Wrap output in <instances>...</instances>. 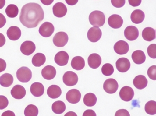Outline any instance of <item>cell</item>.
Here are the masks:
<instances>
[{
	"label": "cell",
	"instance_id": "41",
	"mask_svg": "<svg viewBox=\"0 0 156 116\" xmlns=\"http://www.w3.org/2000/svg\"><path fill=\"white\" fill-rule=\"evenodd\" d=\"M115 116H130V114L127 110L121 109L116 111Z\"/></svg>",
	"mask_w": 156,
	"mask_h": 116
},
{
	"label": "cell",
	"instance_id": "34",
	"mask_svg": "<svg viewBox=\"0 0 156 116\" xmlns=\"http://www.w3.org/2000/svg\"><path fill=\"white\" fill-rule=\"evenodd\" d=\"M24 113L25 116H37L39 114V110L35 105L30 104L25 108Z\"/></svg>",
	"mask_w": 156,
	"mask_h": 116
},
{
	"label": "cell",
	"instance_id": "27",
	"mask_svg": "<svg viewBox=\"0 0 156 116\" xmlns=\"http://www.w3.org/2000/svg\"><path fill=\"white\" fill-rule=\"evenodd\" d=\"M62 93L61 88L57 85H51L47 89V95L52 99L58 98L62 95Z\"/></svg>",
	"mask_w": 156,
	"mask_h": 116
},
{
	"label": "cell",
	"instance_id": "46",
	"mask_svg": "<svg viewBox=\"0 0 156 116\" xmlns=\"http://www.w3.org/2000/svg\"><path fill=\"white\" fill-rule=\"evenodd\" d=\"M6 43V38L3 34L0 33V47H2Z\"/></svg>",
	"mask_w": 156,
	"mask_h": 116
},
{
	"label": "cell",
	"instance_id": "7",
	"mask_svg": "<svg viewBox=\"0 0 156 116\" xmlns=\"http://www.w3.org/2000/svg\"><path fill=\"white\" fill-rule=\"evenodd\" d=\"M55 31L53 25L50 22H44L39 28V32L42 36L48 37L51 36Z\"/></svg>",
	"mask_w": 156,
	"mask_h": 116
},
{
	"label": "cell",
	"instance_id": "20",
	"mask_svg": "<svg viewBox=\"0 0 156 116\" xmlns=\"http://www.w3.org/2000/svg\"><path fill=\"white\" fill-rule=\"evenodd\" d=\"M88 65L91 68L95 69L99 67L102 63L101 57L98 54L94 53L91 54L87 59Z\"/></svg>",
	"mask_w": 156,
	"mask_h": 116
},
{
	"label": "cell",
	"instance_id": "36",
	"mask_svg": "<svg viewBox=\"0 0 156 116\" xmlns=\"http://www.w3.org/2000/svg\"><path fill=\"white\" fill-rule=\"evenodd\" d=\"M101 70H102L103 75L106 76H111L114 73V67L111 64L107 63L103 66Z\"/></svg>",
	"mask_w": 156,
	"mask_h": 116
},
{
	"label": "cell",
	"instance_id": "10",
	"mask_svg": "<svg viewBox=\"0 0 156 116\" xmlns=\"http://www.w3.org/2000/svg\"><path fill=\"white\" fill-rule=\"evenodd\" d=\"M139 33L138 28L133 26H129L126 27L124 31V35L127 40L132 41L138 37Z\"/></svg>",
	"mask_w": 156,
	"mask_h": 116
},
{
	"label": "cell",
	"instance_id": "11",
	"mask_svg": "<svg viewBox=\"0 0 156 116\" xmlns=\"http://www.w3.org/2000/svg\"><path fill=\"white\" fill-rule=\"evenodd\" d=\"M81 98V92L76 89L70 90L66 94V100L72 104H76Z\"/></svg>",
	"mask_w": 156,
	"mask_h": 116
},
{
	"label": "cell",
	"instance_id": "28",
	"mask_svg": "<svg viewBox=\"0 0 156 116\" xmlns=\"http://www.w3.org/2000/svg\"><path fill=\"white\" fill-rule=\"evenodd\" d=\"M142 36L144 40L151 42L156 38V30L152 27H146L142 31Z\"/></svg>",
	"mask_w": 156,
	"mask_h": 116
},
{
	"label": "cell",
	"instance_id": "12",
	"mask_svg": "<svg viewBox=\"0 0 156 116\" xmlns=\"http://www.w3.org/2000/svg\"><path fill=\"white\" fill-rule=\"evenodd\" d=\"M116 67L119 72L125 73L130 68V61L126 58H119L116 62Z\"/></svg>",
	"mask_w": 156,
	"mask_h": 116
},
{
	"label": "cell",
	"instance_id": "39",
	"mask_svg": "<svg viewBox=\"0 0 156 116\" xmlns=\"http://www.w3.org/2000/svg\"><path fill=\"white\" fill-rule=\"evenodd\" d=\"M9 100L6 97L0 95V110L6 108L9 105Z\"/></svg>",
	"mask_w": 156,
	"mask_h": 116
},
{
	"label": "cell",
	"instance_id": "2",
	"mask_svg": "<svg viewBox=\"0 0 156 116\" xmlns=\"http://www.w3.org/2000/svg\"><path fill=\"white\" fill-rule=\"evenodd\" d=\"M89 21L93 26L101 27L105 23V16L103 12L94 11L89 15Z\"/></svg>",
	"mask_w": 156,
	"mask_h": 116
},
{
	"label": "cell",
	"instance_id": "43",
	"mask_svg": "<svg viewBox=\"0 0 156 116\" xmlns=\"http://www.w3.org/2000/svg\"><path fill=\"white\" fill-rule=\"evenodd\" d=\"M7 64L6 61L2 58H0V73L3 72L6 69Z\"/></svg>",
	"mask_w": 156,
	"mask_h": 116
},
{
	"label": "cell",
	"instance_id": "42",
	"mask_svg": "<svg viewBox=\"0 0 156 116\" xmlns=\"http://www.w3.org/2000/svg\"><path fill=\"white\" fill-rule=\"evenodd\" d=\"M142 0H128L129 3L133 7H136L140 5Z\"/></svg>",
	"mask_w": 156,
	"mask_h": 116
},
{
	"label": "cell",
	"instance_id": "8",
	"mask_svg": "<svg viewBox=\"0 0 156 116\" xmlns=\"http://www.w3.org/2000/svg\"><path fill=\"white\" fill-rule=\"evenodd\" d=\"M102 35V31L99 27L93 26L90 28L87 32V38L90 42L96 43L100 40Z\"/></svg>",
	"mask_w": 156,
	"mask_h": 116
},
{
	"label": "cell",
	"instance_id": "51",
	"mask_svg": "<svg viewBox=\"0 0 156 116\" xmlns=\"http://www.w3.org/2000/svg\"><path fill=\"white\" fill-rule=\"evenodd\" d=\"M6 3L5 0H0V9L3 8Z\"/></svg>",
	"mask_w": 156,
	"mask_h": 116
},
{
	"label": "cell",
	"instance_id": "15",
	"mask_svg": "<svg viewBox=\"0 0 156 116\" xmlns=\"http://www.w3.org/2000/svg\"><path fill=\"white\" fill-rule=\"evenodd\" d=\"M67 12L66 6L62 2H57L53 7V12L56 17L61 18L63 17Z\"/></svg>",
	"mask_w": 156,
	"mask_h": 116
},
{
	"label": "cell",
	"instance_id": "17",
	"mask_svg": "<svg viewBox=\"0 0 156 116\" xmlns=\"http://www.w3.org/2000/svg\"><path fill=\"white\" fill-rule=\"evenodd\" d=\"M123 20L121 16L117 14L110 16L108 19V24L109 26L114 29H118L122 26Z\"/></svg>",
	"mask_w": 156,
	"mask_h": 116
},
{
	"label": "cell",
	"instance_id": "9",
	"mask_svg": "<svg viewBox=\"0 0 156 116\" xmlns=\"http://www.w3.org/2000/svg\"><path fill=\"white\" fill-rule=\"evenodd\" d=\"M133 89L128 86H125L120 90L119 95L121 100L125 101H130L134 96Z\"/></svg>",
	"mask_w": 156,
	"mask_h": 116
},
{
	"label": "cell",
	"instance_id": "48",
	"mask_svg": "<svg viewBox=\"0 0 156 116\" xmlns=\"http://www.w3.org/2000/svg\"><path fill=\"white\" fill-rule=\"evenodd\" d=\"M66 3L70 5H74L77 3L78 0H65Z\"/></svg>",
	"mask_w": 156,
	"mask_h": 116
},
{
	"label": "cell",
	"instance_id": "1",
	"mask_svg": "<svg viewBox=\"0 0 156 116\" xmlns=\"http://www.w3.org/2000/svg\"><path fill=\"white\" fill-rule=\"evenodd\" d=\"M44 18V12L41 6L36 3H29L22 8L20 20L24 26L31 28L36 27Z\"/></svg>",
	"mask_w": 156,
	"mask_h": 116
},
{
	"label": "cell",
	"instance_id": "18",
	"mask_svg": "<svg viewBox=\"0 0 156 116\" xmlns=\"http://www.w3.org/2000/svg\"><path fill=\"white\" fill-rule=\"evenodd\" d=\"M11 94L14 98L22 99L26 95V90L21 85H17L12 88L11 90Z\"/></svg>",
	"mask_w": 156,
	"mask_h": 116
},
{
	"label": "cell",
	"instance_id": "16",
	"mask_svg": "<svg viewBox=\"0 0 156 116\" xmlns=\"http://www.w3.org/2000/svg\"><path fill=\"white\" fill-rule=\"evenodd\" d=\"M68 54L64 51H61L57 53L55 57V63L60 66L66 65L69 60Z\"/></svg>",
	"mask_w": 156,
	"mask_h": 116
},
{
	"label": "cell",
	"instance_id": "40",
	"mask_svg": "<svg viewBox=\"0 0 156 116\" xmlns=\"http://www.w3.org/2000/svg\"><path fill=\"white\" fill-rule=\"evenodd\" d=\"M111 3L114 7L120 8L126 3V0H111Z\"/></svg>",
	"mask_w": 156,
	"mask_h": 116
},
{
	"label": "cell",
	"instance_id": "49",
	"mask_svg": "<svg viewBox=\"0 0 156 116\" xmlns=\"http://www.w3.org/2000/svg\"><path fill=\"white\" fill-rule=\"evenodd\" d=\"M54 0H41L42 3L44 5H49L51 4L53 2Z\"/></svg>",
	"mask_w": 156,
	"mask_h": 116
},
{
	"label": "cell",
	"instance_id": "22",
	"mask_svg": "<svg viewBox=\"0 0 156 116\" xmlns=\"http://www.w3.org/2000/svg\"><path fill=\"white\" fill-rule=\"evenodd\" d=\"M7 35L10 40L16 41L21 37V31L18 26H12L8 29Z\"/></svg>",
	"mask_w": 156,
	"mask_h": 116
},
{
	"label": "cell",
	"instance_id": "6",
	"mask_svg": "<svg viewBox=\"0 0 156 116\" xmlns=\"http://www.w3.org/2000/svg\"><path fill=\"white\" fill-rule=\"evenodd\" d=\"M119 85L117 81L114 79L109 78L105 81L103 85L104 90L108 94L115 93L118 89Z\"/></svg>",
	"mask_w": 156,
	"mask_h": 116
},
{
	"label": "cell",
	"instance_id": "26",
	"mask_svg": "<svg viewBox=\"0 0 156 116\" xmlns=\"http://www.w3.org/2000/svg\"><path fill=\"white\" fill-rule=\"evenodd\" d=\"M132 60L135 64L140 65L145 62L146 55L143 51L140 50H136L132 53L131 55Z\"/></svg>",
	"mask_w": 156,
	"mask_h": 116
},
{
	"label": "cell",
	"instance_id": "35",
	"mask_svg": "<svg viewBox=\"0 0 156 116\" xmlns=\"http://www.w3.org/2000/svg\"><path fill=\"white\" fill-rule=\"evenodd\" d=\"M145 110L146 113L151 115L156 114V102L154 100L148 101L145 106Z\"/></svg>",
	"mask_w": 156,
	"mask_h": 116
},
{
	"label": "cell",
	"instance_id": "30",
	"mask_svg": "<svg viewBox=\"0 0 156 116\" xmlns=\"http://www.w3.org/2000/svg\"><path fill=\"white\" fill-rule=\"evenodd\" d=\"M46 57L42 53H37L35 54L32 59L33 65L35 67H41L45 63Z\"/></svg>",
	"mask_w": 156,
	"mask_h": 116
},
{
	"label": "cell",
	"instance_id": "23",
	"mask_svg": "<svg viewBox=\"0 0 156 116\" xmlns=\"http://www.w3.org/2000/svg\"><path fill=\"white\" fill-rule=\"evenodd\" d=\"M133 85L139 90H142L147 87L148 80L147 78L143 75H138L133 79Z\"/></svg>",
	"mask_w": 156,
	"mask_h": 116
},
{
	"label": "cell",
	"instance_id": "14",
	"mask_svg": "<svg viewBox=\"0 0 156 116\" xmlns=\"http://www.w3.org/2000/svg\"><path fill=\"white\" fill-rule=\"evenodd\" d=\"M36 46L35 44L31 41H26L23 42L20 47L21 52L25 55L29 56L35 51Z\"/></svg>",
	"mask_w": 156,
	"mask_h": 116
},
{
	"label": "cell",
	"instance_id": "37",
	"mask_svg": "<svg viewBox=\"0 0 156 116\" xmlns=\"http://www.w3.org/2000/svg\"><path fill=\"white\" fill-rule=\"evenodd\" d=\"M148 55L151 58H156V44H151L149 46L147 49Z\"/></svg>",
	"mask_w": 156,
	"mask_h": 116
},
{
	"label": "cell",
	"instance_id": "44",
	"mask_svg": "<svg viewBox=\"0 0 156 116\" xmlns=\"http://www.w3.org/2000/svg\"><path fill=\"white\" fill-rule=\"evenodd\" d=\"M83 116H97V115L93 110L87 109L84 112Z\"/></svg>",
	"mask_w": 156,
	"mask_h": 116
},
{
	"label": "cell",
	"instance_id": "19",
	"mask_svg": "<svg viewBox=\"0 0 156 116\" xmlns=\"http://www.w3.org/2000/svg\"><path fill=\"white\" fill-rule=\"evenodd\" d=\"M42 76L47 80H51L55 77L56 74V69L52 65H47L44 67L41 71Z\"/></svg>",
	"mask_w": 156,
	"mask_h": 116
},
{
	"label": "cell",
	"instance_id": "45",
	"mask_svg": "<svg viewBox=\"0 0 156 116\" xmlns=\"http://www.w3.org/2000/svg\"><path fill=\"white\" fill-rule=\"evenodd\" d=\"M6 23V18L3 14L0 13V28L3 27Z\"/></svg>",
	"mask_w": 156,
	"mask_h": 116
},
{
	"label": "cell",
	"instance_id": "29",
	"mask_svg": "<svg viewBox=\"0 0 156 116\" xmlns=\"http://www.w3.org/2000/svg\"><path fill=\"white\" fill-rule=\"evenodd\" d=\"M13 80L11 74L5 73L0 77V85L4 87H9L12 85Z\"/></svg>",
	"mask_w": 156,
	"mask_h": 116
},
{
	"label": "cell",
	"instance_id": "32",
	"mask_svg": "<svg viewBox=\"0 0 156 116\" xmlns=\"http://www.w3.org/2000/svg\"><path fill=\"white\" fill-rule=\"evenodd\" d=\"M97 101V98L96 96L94 93H87L84 97V103L87 107H93L96 104Z\"/></svg>",
	"mask_w": 156,
	"mask_h": 116
},
{
	"label": "cell",
	"instance_id": "50",
	"mask_svg": "<svg viewBox=\"0 0 156 116\" xmlns=\"http://www.w3.org/2000/svg\"><path fill=\"white\" fill-rule=\"evenodd\" d=\"M64 116H77V115L75 112L71 111L67 112Z\"/></svg>",
	"mask_w": 156,
	"mask_h": 116
},
{
	"label": "cell",
	"instance_id": "31",
	"mask_svg": "<svg viewBox=\"0 0 156 116\" xmlns=\"http://www.w3.org/2000/svg\"><path fill=\"white\" fill-rule=\"evenodd\" d=\"M66 106L64 102L61 100L55 101L52 105V110L55 114H61L65 111Z\"/></svg>",
	"mask_w": 156,
	"mask_h": 116
},
{
	"label": "cell",
	"instance_id": "24",
	"mask_svg": "<svg viewBox=\"0 0 156 116\" xmlns=\"http://www.w3.org/2000/svg\"><path fill=\"white\" fill-rule=\"evenodd\" d=\"M85 65V60L82 57H75L72 59L71 61V66L73 69L76 70L83 69Z\"/></svg>",
	"mask_w": 156,
	"mask_h": 116
},
{
	"label": "cell",
	"instance_id": "3",
	"mask_svg": "<svg viewBox=\"0 0 156 116\" xmlns=\"http://www.w3.org/2000/svg\"><path fill=\"white\" fill-rule=\"evenodd\" d=\"M16 75L19 81L23 83H26L30 81L31 79L32 73L29 68L22 67L17 70Z\"/></svg>",
	"mask_w": 156,
	"mask_h": 116
},
{
	"label": "cell",
	"instance_id": "33",
	"mask_svg": "<svg viewBox=\"0 0 156 116\" xmlns=\"http://www.w3.org/2000/svg\"><path fill=\"white\" fill-rule=\"evenodd\" d=\"M19 10L18 6L14 4H10L5 10L6 14L10 18H14L18 15Z\"/></svg>",
	"mask_w": 156,
	"mask_h": 116
},
{
	"label": "cell",
	"instance_id": "4",
	"mask_svg": "<svg viewBox=\"0 0 156 116\" xmlns=\"http://www.w3.org/2000/svg\"><path fill=\"white\" fill-rule=\"evenodd\" d=\"M78 81L77 74L72 71L66 72L63 76V81L66 86H75Z\"/></svg>",
	"mask_w": 156,
	"mask_h": 116
},
{
	"label": "cell",
	"instance_id": "25",
	"mask_svg": "<svg viewBox=\"0 0 156 116\" xmlns=\"http://www.w3.org/2000/svg\"><path fill=\"white\" fill-rule=\"evenodd\" d=\"M145 14L140 9H136L133 11L130 16L131 21L135 24H140L144 21Z\"/></svg>",
	"mask_w": 156,
	"mask_h": 116
},
{
	"label": "cell",
	"instance_id": "38",
	"mask_svg": "<svg viewBox=\"0 0 156 116\" xmlns=\"http://www.w3.org/2000/svg\"><path fill=\"white\" fill-rule=\"evenodd\" d=\"M150 79L153 80H156V66L152 65L150 67L147 72Z\"/></svg>",
	"mask_w": 156,
	"mask_h": 116
},
{
	"label": "cell",
	"instance_id": "13",
	"mask_svg": "<svg viewBox=\"0 0 156 116\" xmlns=\"http://www.w3.org/2000/svg\"><path fill=\"white\" fill-rule=\"evenodd\" d=\"M114 49L115 52L118 54H126L129 50V46L126 41L119 40L115 44Z\"/></svg>",
	"mask_w": 156,
	"mask_h": 116
},
{
	"label": "cell",
	"instance_id": "5",
	"mask_svg": "<svg viewBox=\"0 0 156 116\" xmlns=\"http://www.w3.org/2000/svg\"><path fill=\"white\" fill-rule=\"evenodd\" d=\"M68 35L64 32H60L56 33L54 37L53 42L55 46L63 47L67 44L68 41Z\"/></svg>",
	"mask_w": 156,
	"mask_h": 116
},
{
	"label": "cell",
	"instance_id": "21",
	"mask_svg": "<svg viewBox=\"0 0 156 116\" xmlns=\"http://www.w3.org/2000/svg\"><path fill=\"white\" fill-rule=\"evenodd\" d=\"M44 91V86L40 82H34L31 86L30 92L34 97H41L43 95Z\"/></svg>",
	"mask_w": 156,
	"mask_h": 116
},
{
	"label": "cell",
	"instance_id": "47",
	"mask_svg": "<svg viewBox=\"0 0 156 116\" xmlns=\"http://www.w3.org/2000/svg\"><path fill=\"white\" fill-rule=\"evenodd\" d=\"M2 116H15V114L12 111L8 110L3 112Z\"/></svg>",
	"mask_w": 156,
	"mask_h": 116
}]
</instances>
